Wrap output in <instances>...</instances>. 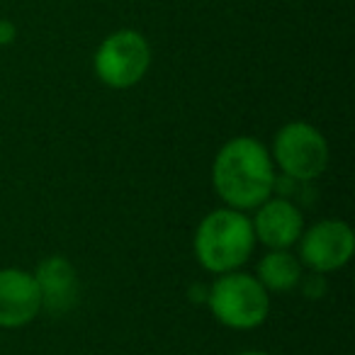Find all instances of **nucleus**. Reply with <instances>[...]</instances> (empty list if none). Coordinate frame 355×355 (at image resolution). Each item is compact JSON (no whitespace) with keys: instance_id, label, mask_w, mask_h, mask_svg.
Segmentation results:
<instances>
[{"instance_id":"f257e3e1","label":"nucleus","mask_w":355,"mask_h":355,"mask_svg":"<svg viewBox=\"0 0 355 355\" xmlns=\"http://www.w3.org/2000/svg\"><path fill=\"white\" fill-rule=\"evenodd\" d=\"M212 188L227 207L256 209L275 190V163L270 151L253 137H234L217 151Z\"/></svg>"},{"instance_id":"f03ea898","label":"nucleus","mask_w":355,"mask_h":355,"mask_svg":"<svg viewBox=\"0 0 355 355\" xmlns=\"http://www.w3.org/2000/svg\"><path fill=\"white\" fill-rule=\"evenodd\" d=\"M251 217L234 207L212 209L195 229L193 251L198 263L212 275L239 270L256 248Z\"/></svg>"},{"instance_id":"7ed1b4c3","label":"nucleus","mask_w":355,"mask_h":355,"mask_svg":"<svg viewBox=\"0 0 355 355\" xmlns=\"http://www.w3.org/2000/svg\"><path fill=\"white\" fill-rule=\"evenodd\" d=\"M207 304L212 316L222 326L234 331L258 329L270 311V292L256 275L232 270L217 275L207 290Z\"/></svg>"},{"instance_id":"20e7f679","label":"nucleus","mask_w":355,"mask_h":355,"mask_svg":"<svg viewBox=\"0 0 355 355\" xmlns=\"http://www.w3.org/2000/svg\"><path fill=\"white\" fill-rule=\"evenodd\" d=\"M270 158L292 180H316L329 166V141L309 122H287L272 137Z\"/></svg>"},{"instance_id":"39448f33","label":"nucleus","mask_w":355,"mask_h":355,"mask_svg":"<svg viewBox=\"0 0 355 355\" xmlns=\"http://www.w3.org/2000/svg\"><path fill=\"white\" fill-rule=\"evenodd\" d=\"M151 66V46L137 30H117L98 46L93 59L95 76L112 90L134 88Z\"/></svg>"},{"instance_id":"423d86ee","label":"nucleus","mask_w":355,"mask_h":355,"mask_svg":"<svg viewBox=\"0 0 355 355\" xmlns=\"http://www.w3.org/2000/svg\"><path fill=\"white\" fill-rule=\"evenodd\" d=\"M300 263L314 272H334L348 266L355 251V234L340 219H321L300 236Z\"/></svg>"},{"instance_id":"0eeeda50","label":"nucleus","mask_w":355,"mask_h":355,"mask_svg":"<svg viewBox=\"0 0 355 355\" xmlns=\"http://www.w3.org/2000/svg\"><path fill=\"white\" fill-rule=\"evenodd\" d=\"M42 311L35 275L22 268L0 270V329H22Z\"/></svg>"},{"instance_id":"6e6552de","label":"nucleus","mask_w":355,"mask_h":355,"mask_svg":"<svg viewBox=\"0 0 355 355\" xmlns=\"http://www.w3.org/2000/svg\"><path fill=\"white\" fill-rule=\"evenodd\" d=\"M256 241L266 248H292L304 232V214L297 205L285 198H268L256 207V217L251 219Z\"/></svg>"},{"instance_id":"1a4fd4ad","label":"nucleus","mask_w":355,"mask_h":355,"mask_svg":"<svg viewBox=\"0 0 355 355\" xmlns=\"http://www.w3.org/2000/svg\"><path fill=\"white\" fill-rule=\"evenodd\" d=\"M35 282L40 287L42 309L51 314H66L78 302V272L71 266L69 258L64 256H49L37 266L32 272Z\"/></svg>"},{"instance_id":"9d476101","label":"nucleus","mask_w":355,"mask_h":355,"mask_svg":"<svg viewBox=\"0 0 355 355\" xmlns=\"http://www.w3.org/2000/svg\"><path fill=\"white\" fill-rule=\"evenodd\" d=\"M256 277L268 292H290L302 282V263L290 248H275L261 258Z\"/></svg>"},{"instance_id":"9b49d317","label":"nucleus","mask_w":355,"mask_h":355,"mask_svg":"<svg viewBox=\"0 0 355 355\" xmlns=\"http://www.w3.org/2000/svg\"><path fill=\"white\" fill-rule=\"evenodd\" d=\"M15 37H17V27L12 25L10 20H0V46H8V44H12L15 42Z\"/></svg>"},{"instance_id":"f8f14e48","label":"nucleus","mask_w":355,"mask_h":355,"mask_svg":"<svg viewBox=\"0 0 355 355\" xmlns=\"http://www.w3.org/2000/svg\"><path fill=\"white\" fill-rule=\"evenodd\" d=\"M236 355H270V353H266V350H241Z\"/></svg>"}]
</instances>
